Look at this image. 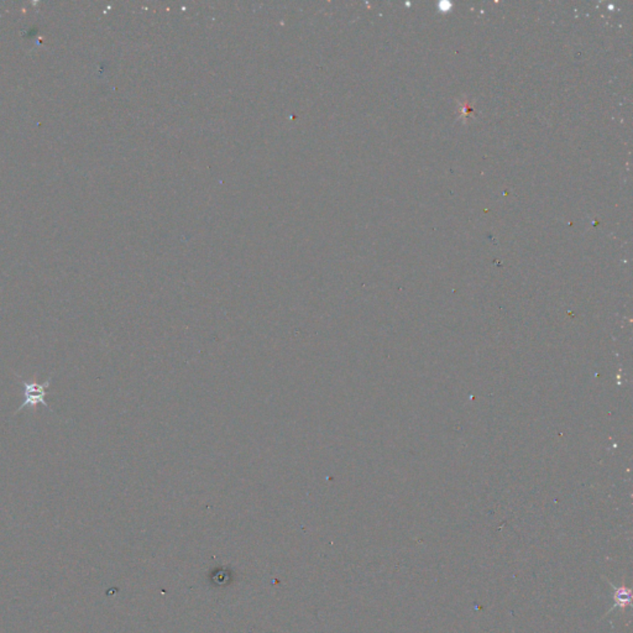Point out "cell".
I'll use <instances>...</instances> for the list:
<instances>
[{
    "label": "cell",
    "mask_w": 633,
    "mask_h": 633,
    "mask_svg": "<svg viewBox=\"0 0 633 633\" xmlns=\"http://www.w3.org/2000/svg\"><path fill=\"white\" fill-rule=\"evenodd\" d=\"M15 378L19 380V383L23 385L24 386V401L20 406L18 407V410L15 411V413H19V412L23 411L24 408H35L37 405H42V406L46 407L49 408L50 411H51V407L50 405L46 402V393L47 388H50L52 384V376H50L49 379L44 383V384H39V383H34V381H28V380H24L21 376H19V375L15 374Z\"/></svg>",
    "instance_id": "cell-1"
}]
</instances>
